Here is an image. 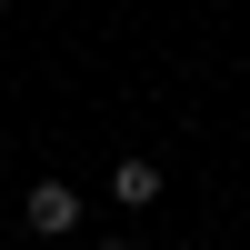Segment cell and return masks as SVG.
Listing matches in <instances>:
<instances>
[{
  "mask_svg": "<svg viewBox=\"0 0 250 250\" xmlns=\"http://www.w3.org/2000/svg\"><path fill=\"white\" fill-rule=\"evenodd\" d=\"M100 250H130V240H100Z\"/></svg>",
  "mask_w": 250,
  "mask_h": 250,
  "instance_id": "3",
  "label": "cell"
},
{
  "mask_svg": "<svg viewBox=\"0 0 250 250\" xmlns=\"http://www.w3.org/2000/svg\"><path fill=\"white\" fill-rule=\"evenodd\" d=\"M110 200L120 210H150L160 200V160H110Z\"/></svg>",
  "mask_w": 250,
  "mask_h": 250,
  "instance_id": "2",
  "label": "cell"
},
{
  "mask_svg": "<svg viewBox=\"0 0 250 250\" xmlns=\"http://www.w3.org/2000/svg\"><path fill=\"white\" fill-rule=\"evenodd\" d=\"M20 220H30L40 240H70V230H80V190H70V180H30V200H20Z\"/></svg>",
  "mask_w": 250,
  "mask_h": 250,
  "instance_id": "1",
  "label": "cell"
}]
</instances>
